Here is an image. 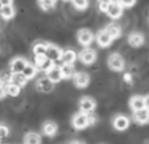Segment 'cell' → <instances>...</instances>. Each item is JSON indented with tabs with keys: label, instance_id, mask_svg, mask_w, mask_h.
I'll list each match as a JSON object with an SVG mask.
<instances>
[{
	"label": "cell",
	"instance_id": "cell-1",
	"mask_svg": "<svg viewBox=\"0 0 149 144\" xmlns=\"http://www.w3.org/2000/svg\"><path fill=\"white\" fill-rule=\"evenodd\" d=\"M71 124L74 128L77 130H83V128L88 127L90 126V119H88V114L84 113H78L73 116V120H71Z\"/></svg>",
	"mask_w": 149,
	"mask_h": 144
},
{
	"label": "cell",
	"instance_id": "cell-2",
	"mask_svg": "<svg viewBox=\"0 0 149 144\" xmlns=\"http://www.w3.org/2000/svg\"><path fill=\"white\" fill-rule=\"evenodd\" d=\"M81 62L84 64V65H91L96 61V52L94 49H90V48H84L81 53L78 54Z\"/></svg>",
	"mask_w": 149,
	"mask_h": 144
},
{
	"label": "cell",
	"instance_id": "cell-3",
	"mask_svg": "<svg viewBox=\"0 0 149 144\" xmlns=\"http://www.w3.org/2000/svg\"><path fill=\"white\" fill-rule=\"evenodd\" d=\"M124 58L118 53H113L108 58V66H110L111 70L113 71H121L124 69Z\"/></svg>",
	"mask_w": 149,
	"mask_h": 144
},
{
	"label": "cell",
	"instance_id": "cell-4",
	"mask_svg": "<svg viewBox=\"0 0 149 144\" xmlns=\"http://www.w3.org/2000/svg\"><path fill=\"white\" fill-rule=\"evenodd\" d=\"M77 38H78V43L83 46H88L94 40V34L90 29H79L78 33H77Z\"/></svg>",
	"mask_w": 149,
	"mask_h": 144
},
{
	"label": "cell",
	"instance_id": "cell-5",
	"mask_svg": "<svg viewBox=\"0 0 149 144\" xmlns=\"http://www.w3.org/2000/svg\"><path fill=\"white\" fill-rule=\"evenodd\" d=\"M96 107V103L93 98L90 96H83V98L79 101V108H81V113L84 114H91Z\"/></svg>",
	"mask_w": 149,
	"mask_h": 144
},
{
	"label": "cell",
	"instance_id": "cell-6",
	"mask_svg": "<svg viewBox=\"0 0 149 144\" xmlns=\"http://www.w3.org/2000/svg\"><path fill=\"white\" fill-rule=\"evenodd\" d=\"M88 83H90V75L84 71H79V73H75L74 75V85L78 89H84L87 87Z\"/></svg>",
	"mask_w": 149,
	"mask_h": 144
},
{
	"label": "cell",
	"instance_id": "cell-7",
	"mask_svg": "<svg viewBox=\"0 0 149 144\" xmlns=\"http://www.w3.org/2000/svg\"><path fill=\"white\" fill-rule=\"evenodd\" d=\"M36 87L41 93H50L54 87V83L48 78V77H42V78L37 79L36 82Z\"/></svg>",
	"mask_w": 149,
	"mask_h": 144
},
{
	"label": "cell",
	"instance_id": "cell-8",
	"mask_svg": "<svg viewBox=\"0 0 149 144\" xmlns=\"http://www.w3.org/2000/svg\"><path fill=\"white\" fill-rule=\"evenodd\" d=\"M112 40L113 38L110 36V33H108L106 29H100V31L98 32V34H96V43H98L102 48L110 46L111 43H112Z\"/></svg>",
	"mask_w": 149,
	"mask_h": 144
},
{
	"label": "cell",
	"instance_id": "cell-9",
	"mask_svg": "<svg viewBox=\"0 0 149 144\" xmlns=\"http://www.w3.org/2000/svg\"><path fill=\"white\" fill-rule=\"evenodd\" d=\"M28 62H26V59L23 58V57H16L11 61V69L9 70L12 73H23L24 69L26 68Z\"/></svg>",
	"mask_w": 149,
	"mask_h": 144
},
{
	"label": "cell",
	"instance_id": "cell-10",
	"mask_svg": "<svg viewBox=\"0 0 149 144\" xmlns=\"http://www.w3.org/2000/svg\"><path fill=\"white\" fill-rule=\"evenodd\" d=\"M112 124H113V127H115V130L125 131L127 128L130 127V118L125 115H118L113 118Z\"/></svg>",
	"mask_w": 149,
	"mask_h": 144
},
{
	"label": "cell",
	"instance_id": "cell-11",
	"mask_svg": "<svg viewBox=\"0 0 149 144\" xmlns=\"http://www.w3.org/2000/svg\"><path fill=\"white\" fill-rule=\"evenodd\" d=\"M123 13V7L119 4V1H111L110 6H108L107 9V15L111 17V19H119Z\"/></svg>",
	"mask_w": 149,
	"mask_h": 144
},
{
	"label": "cell",
	"instance_id": "cell-12",
	"mask_svg": "<svg viewBox=\"0 0 149 144\" xmlns=\"http://www.w3.org/2000/svg\"><path fill=\"white\" fill-rule=\"evenodd\" d=\"M62 53H63V52H62L61 49L58 48V46L49 44L48 50H46V57H48L49 59H52L53 62H57V61H61Z\"/></svg>",
	"mask_w": 149,
	"mask_h": 144
},
{
	"label": "cell",
	"instance_id": "cell-13",
	"mask_svg": "<svg viewBox=\"0 0 149 144\" xmlns=\"http://www.w3.org/2000/svg\"><path fill=\"white\" fill-rule=\"evenodd\" d=\"M130 107H131V110H132L133 113L145 108V96H141V95L132 96L131 101H130Z\"/></svg>",
	"mask_w": 149,
	"mask_h": 144
},
{
	"label": "cell",
	"instance_id": "cell-14",
	"mask_svg": "<svg viewBox=\"0 0 149 144\" xmlns=\"http://www.w3.org/2000/svg\"><path fill=\"white\" fill-rule=\"evenodd\" d=\"M144 41H145L144 36L141 33H139V32H133V33H131L130 36H128V44H130L131 46H133V48H140V46H143Z\"/></svg>",
	"mask_w": 149,
	"mask_h": 144
},
{
	"label": "cell",
	"instance_id": "cell-15",
	"mask_svg": "<svg viewBox=\"0 0 149 144\" xmlns=\"http://www.w3.org/2000/svg\"><path fill=\"white\" fill-rule=\"evenodd\" d=\"M133 120L137 124H146V123H149V111L146 108H143L140 111H135L133 113Z\"/></svg>",
	"mask_w": 149,
	"mask_h": 144
},
{
	"label": "cell",
	"instance_id": "cell-16",
	"mask_svg": "<svg viewBox=\"0 0 149 144\" xmlns=\"http://www.w3.org/2000/svg\"><path fill=\"white\" fill-rule=\"evenodd\" d=\"M46 77H48L53 83H58L61 79H63V77H62V71H61V66L54 65L53 68L46 73Z\"/></svg>",
	"mask_w": 149,
	"mask_h": 144
},
{
	"label": "cell",
	"instance_id": "cell-17",
	"mask_svg": "<svg viewBox=\"0 0 149 144\" xmlns=\"http://www.w3.org/2000/svg\"><path fill=\"white\" fill-rule=\"evenodd\" d=\"M77 58H78V56H77L75 52L71 50V49H68V50H65L62 53L61 61H62V64H65V65H74Z\"/></svg>",
	"mask_w": 149,
	"mask_h": 144
},
{
	"label": "cell",
	"instance_id": "cell-18",
	"mask_svg": "<svg viewBox=\"0 0 149 144\" xmlns=\"http://www.w3.org/2000/svg\"><path fill=\"white\" fill-rule=\"evenodd\" d=\"M57 131H58V126H57L54 122H45L44 126H42V132H44V135L49 136V138L56 136Z\"/></svg>",
	"mask_w": 149,
	"mask_h": 144
},
{
	"label": "cell",
	"instance_id": "cell-19",
	"mask_svg": "<svg viewBox=\"0 0 149 144\" xmlns=\"http://www.w3.org/2000/svg\"><path fill=\"white\" fill-rule=\"evenodd\" d=\"M24 144H41V136L36 132H28L24 136Z\"/></svg>",
	"mask_w": 149,
	"mask_h": 144
},
{
	"label": "cell",
	"instance_id": "cell-20",
	"mask_svg": "<svg viewBox=\"0 0 149 144\" xmlns=\"http://www.w3.org/2000/svg\"><path fill=\"white\" fill-rule=\"evenodd\" d=\"M4 89H6V94L9 96H17L20 94V91H21V87L17 85H15V83H7V85H3Z\"/></svg>",
	"mask_w": 149,
	"mask_h": 144
},
{
	"label": "cell",
	"instance_id": "cell-21",
	"mask_svg": "<svg viewBox=\"0 0 149 144\" xmlns=\"http://www.w3.org/2000/svg\"><path fill=\"white\" fill-rule=\"evenodd\" d=\"M12 83H15V85L20 86V87H23V86L26 85V82H28V79H26V77L24 75L23 73H13L12 74Z\"/></svg>",
	"mask_w": 149,
	"mask_h": 144
},
{
	"label": "cell",
	"instance_id": "cell-22",
	"mask_svg": "<svg viewBox=\"0 0 149 144\" xmlns=\"http://www.w3.org/2000/svg\"><path fill=\"white\" fill-rule=\"evenodd\" d=\"M104 29H106V31L110 33V36L112 37L113 40L119 38V37L121 36V28L118 25V24H110V25H107Z\"/></svg>",
	"mask_w": 149,
	"mask_h": 144
},
{
	"label": "cell",
	"instance_id": "cell-23",
	"mask_svg": "<svg viewBox=\"0 0 149 144\" xmlns=\"http://www.w3.org/2000/svg\"><path fill=\"white\" fill-rule=\"evenodd\" d=\"M48 43H37L33 46V53L34 56H46V50H48Z\"/></svg>",
	"mask_w": 149,
	"mask_h": 144
},
{
	"label": "cell",
	"instance_id": "cell-24",
	"mask_svg": "<svg viewBox=\"0 0 149 144\" xmlns=\"http://www.w3.org/2000/svg\"><path fill=\"white\" fill-rule=\"evenodd\" d=\"M61 71H62V77H63L65 79L74 78V75H75V71H74L73 65H65V64H62Z\"/></svg>",
	"mask_w": 149,
	"mask_h": 144
},
{
	"label": "cell",
	"instance_id": "cell-25",
	"mask_svg": "<svg viewBox=\"0 0 149 144\" xmlns=\"http://www.w3.org/2000/svg\"><path fill=\"white\" fill-rule=\"evenodd\" d=\"M0 16L3 17L4 20L12 19V17L15 16V8H13V6H6V7H3V9H1V12H0Z\"/></svg>",
	"mask_w": 149,
	"mask_h": 144
},
{
	"label": "cell",
	"instance_id": "cell-26",
	"mask_svg": "<svg viewBox=\"0 0 149 144\" xmlns=\"http://www.w3.org/2000/svg\"><path fill=\"white\" fill-rule=\"evenodd\" d=\"M37 66L36 65H32V64H28L26 65V68L24 69V71H23V74L26 77V79H32L33 77H36V74H37Z\"/></svg>",
	"mask_w": 149,
	"mask_h": 144
},
{
	"label": "cell",
	"instance_id": "cell-27",
	"mask_svg": "<svg viewBox=\"0 0 149 144\" xmlns=\"http://www.w3.org/2000/svg\"><path fill=\"white\" fill-rule=\"evenodd\" d=\"M53 66H54V62L52 61V59H49L48 57H46V58L44 59V61H42V62L38 66H37V69H38V70H41V71H45V73H48V71L50 70Z\"/></svg>",
	"mask_w": 149,
	"mask_h": 144
},
{
	"label": "cell",
	"instance_id": "cell-28",
	"mask_svg": "<svg viewBox=\"0 0 149 144\" xmlns=\"http://www.w3.org/2000/svg\"><path fill=\"white\" fill-rule=\"evenodd\" d=\"M57 0H40V7H41L44 11H50L56 7Z\"/></svg>",
	"mask_w": 149,
	"mask_h": 144
},
{
	"label": "cell",
	"instance_id": "cell-29",
	"mask_svg": "<svg viewBox=\"0 0 149 144\" xmlns=\"http://www.w3.org/2000/svg\"><path fill=\"white\" fill-rule=\"evenodd\" d=\"M12 71L11 70H4L0 73V82L3 83V85H7V83H11L12 81Z\"/></svg>",
	"mask_w": 149,
	"mask_h": 144
},
{
	"label": "cell",
	"instance_id": "cell-30",
	"mask_svg": "<svg viewBox=\"0 0 149 144\" xmlns=\"http://www.w3.org/2000/svg\"><path fill=\"white\" fill-rule=\"evenodd\" d=\"M71 3L77 9H81V11L88 7V0H71Z\"/></svg>",
	"mask_w": 149,
	"mask_h": 144
},
{
	"label": "cell",
	"instance_id": "cell-31",
	"mask_svg": "<svg viewBox=\"0 0 149 144\" xmlns=\"http://www.w3.org/2000/svg\"><path fill=\"white\" fill-rule=\"evenodd\" d=\"M118 1L123 8H131L136 4V0H118Z\"/></svg>",
	"mask_w": 149,
	"mask_h": 144
},
{
	"label": "cell",
	"instance_id": "cell-32",
	"mask_svg": "<svg viewBox=\"0 0 149 144\" xmlns=\"http://www.w3.org/2000/svg\"><path fill=\"white\" fill-rule=\"evenodd\" d=\"M8 135H9V128L6 124H0V140L6 139Z\"/></svg>",
	"mask_w": 149,
	"mask_h": 144
},
{
	"label": "cell",
	"instance_id": "cell-33",
	"mask_svg": "<svg viewBox=\"0 0 149 144\" xmlns=\"http://www.w3.org/2000/svg\"><path fill=\"white\" fill-rule=\"evenodd\" d=\"M110 3H106V1H99V11L103 12V13H107V9Z\"/></svg>",
	"mask_w": 149,
	"mask_h": 144
},
{
	"label": "cell",
	"instance_id": "cell-34",
	"mask_svg": "<svg viewBox=\"0 0 149 144\" xmlns=\"http://www.w3.org/2000/svg\"><path fill=\"white\" fill-rule=\"evenodd\" d=\"M46 58V56H36V64H34V65L36 66H38L42 62V61H44V59Z\"/></svg>",
	"mask_w": 149,
	"mask_h": 144
},
{
	"label": "cell",
	"instance_id": "cell-35",
	"mask_svg": "<svg viewBox=\"0 0 149 144\" xmlns=\"http://www.w3.org/2000/svg\"><path fill=\"white\" fill-rule=\"evenodd\" d=\"M6 95H7V94H6V89H4L3 85H0V99H3Z\"/></svg>",
	"mask_w": 149,
	"mask_h": 144
},
{
	"label": "cell",
	"instance_id": "cell-36",
	"mask_svg": "<svg viewBox=\"0 0 149 144\" xmlns=\"http://www.w3.org/2000/svg\"><path fill=\"white\" fill-rule=\"evenodd\" d=\"M12 1H13V0H0V3L3 4V7H6V6H12Z\"/></svg>",
	"mask_w": 149,
	"mask_h": 144
},
{
	"label": "cell",
	"instance_id": "cell-37",
	"mask_svg": "<svg viewBox=\"0 0 149 144\" xmlns=\"http://www.w3.org/2000/svg\"><path fill=\"white\" fill-rule=\"evenodd\" d=\"M124 81L131 83V82H132V75H131V74H124Z\"/></svg>",
	"mask_w": 149,
	"mask_h": 144
},
{
	"label": "cell",
	"instance_id": "cell-38",
	"mask_svg": "<svg viewBox=\"0 0 149 144\" xmlns=\"http://www.w3.org/2000/svg\"><path fill=\"white\" fill-rule=\"evenodd\" d=\"M88 119H90V126L94 124V123H96V116L91 115V114H88Z\"/></svg>",
	"mask_w": 149,
	"mask_h": 144
},
{
	"label": "cell",
	"instance_id": "cell-39",
	"mask_svg": "<svg viewBox=\"0 0 149 144\" xmlns=\"http://www.w3.org/2000/svg\"><path fill=\"white\" fill-rule=\"evenodd\" d=\"M145 108L149 111V95L145 96Z\"/></svg>",
	"mask_w": 149,
	"mask_h": 144
},
{
	"label": "cell",
	"instance_id": "cell-40",
	"mask_svg": "<svg viewBox=\"0 0 149 144\" xmlns=\"http://www.w3.org/2000/svg\"><path fill=\"white\" fill-rule=\"evenodd\" d=\"M70 144H84V143H82V141H79V140H74V141H71Z\"/></svg>",
	"mask_w": 149,
	"mask_h": 144
},
{
	"label": "cell",
	"instance_id": "cell-41",
	"mask_svg": "<svg viewBox=\"0 0 149 144\" xmlns=\"http://www.w3.org/2000/svg\"><path fill=\"white\" fill-rule=\"evenodd\" d=\"M99 1H106V3H111L112 0H99Z\"/></svg>",
	"mask_w": 149,
	"mask_h": 144
},
{
	"label": "cell",
	"instance_id": "cell-42",
	"mask_svg": "<svg viewBox=\"0 0 149 144\" xmlns=\"http://www.w3.org/2000/svg\"><path fill=\"white\" fill-rule=\"evenodd\" d=\"M1 9H3V4L0 3V12H1Z\"/></svg>",
	"mask_w": 149,
	"mask_h": 144
},
{
	"label": "cell",
	"instance_id": "cell-43",
	"mask_svg": "<svg viewBox=\"0 0 149 144\" xmlns=\"http://www.w3.org/2000/svg\"><path fill=\"white\" fill-rule=\"evenodd\" d=\"M146 144H149V141H146Z\"/></svg>",
	"mask_w": 149,
	"mask_h": 144
},
{
	"label": "cell",
	"instance_id": "cell-44",
	"mask_svg": "<svg viewBox=\"0 0 149 144\" xmlns=\"http://www.w3.org/2000/svg\"><path fill=\"white\" fill-rule=\"evenodd\" d=\"M0 85H1V82H0Z\"/></svg>",
	"mask_w": 149,
	"mask_h": 144
},
{
	"label": "cell",
	"instance_id": "cell-45",
	"mask_svg": "<svg viewBox=\"0 0 149 144\" xmlns=\"http://www.w3.org/2000/svg\"><path fill=\"white\" fill-rule=\"evenodd\" d=\"M66 1H68V0H66Z\"/></svg>",
	"mask_w": 149,
	"mask_h": 144
}]
</instances>
